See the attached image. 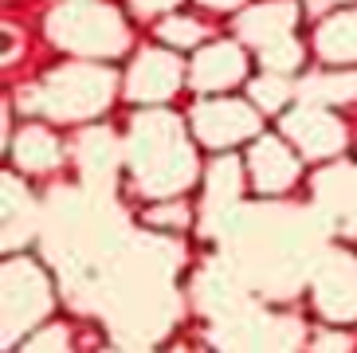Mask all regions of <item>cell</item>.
<instances>
[{
  "mask_svg": "<svg viewBox=\"0 0 357 353\" xmlns=\"http://www.w3.org/2000/svg\"><path fill=\"white\" fill-rule=\"evenodd\" d=\"M146 220L149 224H173V228H185V224H189V208L181 204V200H169V204L146 212Z\"/></svg>",
  "mask_w": 357,
  "mask_h": 353,
  "instance_id": "d6986e66",
  "label": "cell"
},
{
  "mask_svg": "<svg viewBox=\"0 0 357 353\" xmlns=\"http://www.w3.org/2000/svg\"><path fill=\"white\" fill-rule=\"evenodd\" d=\"M130 176L146 197H177L197 185V153L173 114L146 106L130 126Z\"/></svg>",
  "mask_w": 357,
  "mask_h": 353,
  "instance_id": "6da1fadb",
  "label": "cell"
},
{
  "mask_svg": "<svg viewBox=\"0 0 357 353\" xmlns=\"http://www.w3.org/2000/svg\"><path fill=\"white\" fill-rule=\"evenodd\" d=\"M197 4H204V8H212V12H231V8H240L243 0H197Z\"/></svg>",
  "mask_w": 357,
  "mask_h": 353,
  "instance_id": "44dd1931",
  "label": "cell"
},
{
  "mask_svg": "<svg viewBox=\"0 0 357 353\" xmlns=\"http://www.w3.org/2000/svg\"><path fill=\"white\" fill-rule=\"evenodd\" d=\"M314 306L326 322H357V260L334 251L314 275Z\"/></svg>",
  "mask_w": 357,
  "mask_h": 353,
  "instance_id": "30bf717a",
  "label": "cell"
},
{
  "mask_svg": "<svg viewBox=\"0 0 357 353\" xmlns=\"http://www.w3.org/2000/svg\"><path fill=\"white\" fill-rule=\"evenodd\" d=\"M303 165H298V157H294L291 142L275 134H259L248 149V176H252V188L259 197H279L287 188H294Z\"/></svg>",
  "mask_w": 357,
  "mask_h": 353,
  "instance_id": "8fae6325",
  "label": "cell"
},
{
  "mask_svg": "<svg viewBox=\"0 0 357 353\" xmlns=\"http://www.w3.org/2000/svg\"><path fill=\"white\" fill-rule=\"evenodd\" d=\"M310 8H334V4H349V0H306Z\"/></svg>",
  "mask_w": 357,
  "mask_h": 353,
  "instance_id": "7402d4cb",
  "label": "cell"
},
{
  "mask_svg": "<svg viewBox=\"0 0 357 353\" xmlns=\"http://www.w3.org/2000/svg\"><path fill=\"white\" fill-rule=\"evenodd\" d=\"M314 52L326 63H357V8H337L330 16H322V24L314 28Z\"/></svg>",
  "mask_w": 357,
  "mask_h": 353,
  "instance_id": "7c38bea8",
  "label": "cell"
},
{
  "mask_svg": "<svg viewBox=\"0 0 357 353\" xmlns=\"http://www.w3.org/2000/svg\"><path fill=\"white\" fill-rule=\"evenodd\" d=\"M12 161L24 169V173H47L63 161V146L52 130L43 126H24L16 142H12Z\"/></svg>",
  "mask_w": 357,
  "mask_h": 353,
  "instance_id": "4fadbf2b",
  "label": "cell"
},
{
  "mask_svg": "<svg viewBox=\"0 0 357 353\" xmlns=\"http://www.w3.org/2000/svg\"><path fill=\"white\" fill-rule=\"evenodd\" d=\"M158 36H161L165 47L185 52V47H197V43L204 40V24L192 20V16H185V12H169V20H161Z\"/></svg>",
  "mask_w": 357,
  "mask_h": 353,
  "instance_id": "9a60e30c",
  "label": "cell"
},
{
  "mask_svg": "<svg viewBox=\"0 0 357 353\" xmlns=\"http://www.w3.org/2000/svg\"><path fill=\"white\" fill-rule=\"evenodd\" d=\"M52 310V283L43 275V267H36V260L12 255L4 263V345H12L24 330H36L40 318Z\"/></svg>",
  "mask_w": 357,
  "mask_h": 353,
  "instance_id": "8992f818",
  "label": "cell"
},
{
  "mask_svg": "<svg viewBox=\"0 0 357 353\" xmlns=\"http://www.w3.org/2000/svg\"><path fill=\"white\" fill-rule=\"evenodd\" d=\"M248 94H252V103L259 106L263 114H279V110L291 103L294 83H291V75L267 71V75H259V79H252V83H248Z\"/></svg>",
  "mask_w": 357,
  "mask_h": 353,
  "instance_id": "5bb4252c",
  "label": "cell"
},
{
  "mask_svg": "<svg viewBox=\"0 0 357 353\" xmlns=\"http://www.w3.org/2000/svg\"><path fill=\"white\" fill-rule=\"evenodd\" d=\"M283 134L306 157H334L346 149V122L326 103H298L283 114Z\"/></svg>",
  "mask_w": 357,
  "mask_h": 353,
  "instance_id": "52a82bcc",
  "label": "cell"
},
{
  "mask_svg": "<svg viewBox=\"0 0 357 353\" xmlns=\"http://www.w3.org/2000/svg\"><path fill=\"white\" fill-rule=\"evenodd\" d=\"M192 142L204 149H236L248 137L263 134V110L255 103L231 98V94H212L192 106Z\"/></svg>",
  "mask_w": 357,
  "mask_h": 353,
  "instance_id": "5b68a950",
  "label": "cell"
},
{
  "mask_svg": "<svg viewBox=\"0 0 357 353\" xmlns=\"http://www.w3.org/2000/svg\"><path fill=\"white\" fill-rule=\"evenodd\" d=\"M306 94L314 103L326 106H342L346 98H357V75H326V79H310Z\"/></svg>",
  "mask_w": 357,
  "mask_h": 353,
  "instance_id": "2e32d148",
  "label": "cell"
},
{
  "mask_svg": "<svg viewBox=\"0 0 357 353\" xmlns=\"http://www.w3.org/2000/svg\"><path fill=\"white\" fill-rule=\"evenodd\" d=\"M185 83V67H181L177 52L169 47H146L137 52L126 75V98L137 106H161Z\"/></svg>",
  "mask_w": 357,
  "mask_h": 353,
  "instance_id": "ba28073f",
  "label": "cell"
},
{
  "mask_svg": "<svg viewBox=\"0 0 357 353\" xmlns=\"http://www.w3.org/2000/svg\"><path fill=\"white\" fill-rule=\"evenodd\" d=\"M24 350H67L71 345V338L63 333V326H43L36 338H28V342H20Z\"/></svg>",
  "mask_w": 357,
  "mask_h": 353,
  "instance_id": "ac0fdd59",
  "label": "cell"
},
{
  "mask_svg": "<svg viewBox=\"0 0 357 353\" xmlns=\"http://www.w3.org/2000/svg\"><path fill=\"white\" fill-rule=\"evenodd\" d=\"M294 24H298L294 0H267V4H255V8L236 16V36L255 52L263 71L294 75L306 59L303 43L294 40Z\"/></svg>",
  "mask_w": 357,
  "mask_h": 353,
  "instance_id": "277c9868",
  "label": "cell"
},
{
  "mask_svg": "<svg viewBox=\"0 0 357 353\" xmlns=\"http://www.w3.org/2000/svg\"><path fill=\"white\" fill-rule=\"evenodd\" d=\"M137 16H161V12H173L181 0H130Z\"/></svg>",
  "mask_w": 357,
  "mask_h": 353,
  "instance_id": "ffe728a7",
  "label": "cell"
},
{
  "mask_svg": "<svg viewBox=\"0 0 357 353\" xmlns=\"http://www.w3.org/2000/svg\"><path fill=\"white\" fill-rule=\"evenodd\" d=\"M114 98V71L98 63H67L47 71L36 87L24 91V110H40L55 122H86L102 114Z\"/></svg>",
  "mask_w": 357,
  "mask_h": 353,
  "instance_id": "7a4b0ae2",
  "label": "cell"
},
{
  "mask_svg": "<svg viewBox=\"0 0 357 353\" xmlns=\"http://www.w3.org/2000/svg\"><path fill=\"white\" fill-rule=\"evenodd\" d=\"M248 67H252V59L240 40H216L192 55L189 83L200 94H228L231 87L248 83Z\"/></svg>",
  "mask_w": 357,
  "mask_h": 353,
  "instance_id": "9c48e42d",
  "label": "cell"
},
{
  "mask_svg": "<svg viewBox=\"0 0 357 353\" xmlns=\"http://www.w3.org/2000/svg\"><path fill=\"white\" fill-rule=\"evenodd\" d=\"M47 36L83 59H114L130 47V28L110 4L98 0H67L47 16Z\"/></svg>",
  "mask_w": 357,
  "mask_h": 353,
  "instance_id": "3957f363",
  "label": "cell"
},
{
  "mask_svg": "<svg viewBox=\"0 0 357 353\" xmlns=\"http://www.w3.org/2000/svg\"><path fill=\"white\" fill-rule=\"evenodd\" d=\"M236 161H216L208 169V200L212 204H231L240 193V176H236Z\"/></svg>",
  "mask_w": 357,
  "mask_h": 353,
  "instance_id": "e0dca14e",
  "label": "cell"
}]
</instances>
